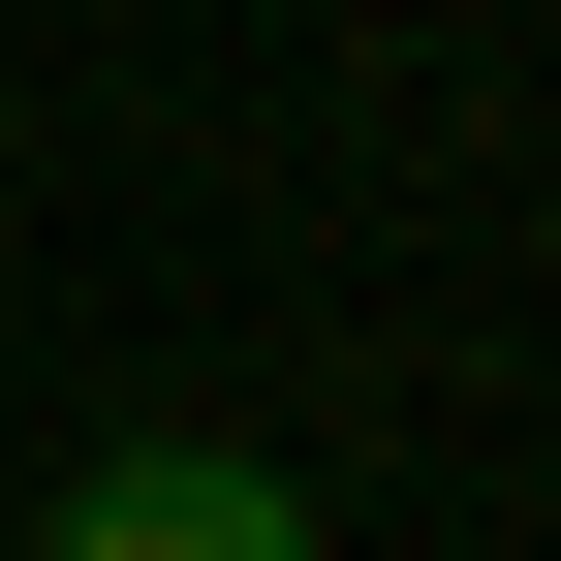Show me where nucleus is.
<instances>
[{"mask_svg": "<svg viewBox=\"0 0 561 561\" xmlns=\"http://www.w3.org/2000/svg\"><path fill=\"white\" fill-rule=\"evenodd\" d=\"M32 561H312V500H280L250 437H94L62 468V530Z\"/></svg>", "mask_w": 561, "mask_h": 561, "instance_id": "nucleus-1", "label": "nucleus"}]
</instances>
